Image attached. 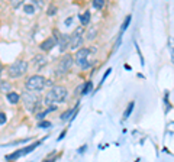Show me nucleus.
Segmentation results:
<instances>
[{
	"label": "nucleus",
	"mask_w": 174,
	"mask_h": 162,
	"mask_svg": "<svg viewBox=\"0 0 174 162\" xmlns=\"http://www.w3.org/2000/svg\"><path fill=\"white\" fill-rule=\"evenodd\" d=\"M68 96V91L65 87L63 86H55L52 87L51 90L48 91L45 94V98H44V103L46 106H54V104H58V103H63L67 98Z\"/></svg>",
	"instance_id": "obj_1"
},
{
	"label": "nucleus",
	"mask_w": 174,
	"mask_h": 162,
	"mask_svg": "<svg viewBox=\"0 0 174 162\" xmlns=\"http://www.w3.org/2000/svg\"><path fill=\"white\" fill-rule=\"evenodd\" d=\"M96 49L95 46L91 48H80L79 51L76 52V64H79L81 68H89L91 65V54H95Z\"/></svg>",
	"instance_id": "obj_2"
},
{
	"label": "nucleus",
	"mask_w": 174,
	"mask_h": 162,
	"mask_svg": "<svg viewBox=\"0 0 174 162\" xmlns=\"http://www.w3.org/2000/svg\"><path fill=\"white\" fill-rule=\"evenodd\" d=\"M23 104L29 113H35L41 107V98L38 94H34L32 91H26V93H23Z\"/></svg>",
	"instance_id": "obj_3"
},
{
	"label": "nucleus",
	"mask_w": 174,
	"mask_h": 162,
	"mask_svg": "<svg viewBox=\"0 0 174 162\" xmlns=\"http://www.w3.org/2000/svg\"><path fill=\"white\" fill-rule=\"evenodd\" d=\"M28 68H29V64H28L26 61L18 60L8 68V74L10 78H19V77H22L23 74H26Z\"/></svg>",
	"instance_id": "obj_4"
},
{
	"label": "nucleus",
	"mask_w": 174,
	"mask_h": 162,
	"mask_svg": "<svg viewBox=\"0 0 174 162\" xmlns=\"http://www.w3.org/2000/svg\"><path fill=\"white\" fill-rule=\"evenodd\" d=\"M46 84V78L42 76H30L29 78L25 81V87L28 91H41Z\"/></svg>",
	"instance_id": "obj_5"
},
{
	"label": "nucleus",
	"mask_w": 174,
	"mask_h": 162,
	"mask_svg": "<svg viewBox=\"0 0 174 162\" xmlns=\"http://www.w3.org/2000/svg\"><path fill=\"white\" fill-rule=\"evenodd\" d=\"M83 32H84V28L80 26L74 30V34L70 36V42H68V48L71 49V51H79V48L83 45Z\"/></svg>",
	"instance_id": "obj_6"
},
{
	"label": "nucleus",
	"mask_w": 174,
	"mask_h": 162,
	"mask_svg": "<svg viewBox=\"0 0 174 162\" xmlns=\"http://www.w3.org/2000/svg\"><path fill=\"white\" fill-rule=\"evenodd\" d=\"M73 62H74V57H73V55H70V54H65L64 57L60 60V62H58L57 76H63V74H65V72L71 68Z\"/></svg>",
	"instance_id": "obj_7"
},
{
	"label": "nucleus",
	"mask_w": 174,
	"mask_h": 162,
	"mask_svg": "<svg viewBox=\"0 0 174 162\" xmlns=\"http://www.w3.org/2000/svg\"><path fill=\"white\" fill-rule=\"evenodd\" d=\"M55 45H57V39L54 38V36H49V38H46L44 42H41L39 48H41V51H45L46 52V51H51Z\"/></svg>",
	"instance_id": "obj_8"
},
{
	"label": "nucleus",
	"mask_w": 174,
	"mask_h": 162,
	"mask_svg": "<svg viewBox=\"0 0 174 162\" xmlns=\"http://www.w3.org/2000/svg\"><path fill=\"white\" fill-rule=\"evenodd\" d=\"M68 42H70V35H60L57 39V44L60 46V51L64 52L65 49L68 48Z\"/></svg>",
	"instance_id": "obj_9"
},
{
	"label": "nucleus",
	"mask_w": 174,
	"mask_h": 162,
	"mask_svg": "<svg viewBox=\"0 0 174 162\" xmlns=\"http://www.w3.org/2000/svg\"><path fill=\"white\" fill-rule=\"evenodd\" d=\"M6 98H8L9 103H12V104H18V102L20 100V96L18 94V93H15V91H10V93L6 94Z\"/></svg>",
	"instance_id": "obj_10"
},
{
	"label": "nucleus",
	"mask_w": 174,
	"mask_h": 162,
	"mask_svg": "<svg viewBox=\"0 0 174 162\" xmlns=\"http://www.w3.org/2000/svg\"><path fill=\"white\" fill-rule=\"evenodd\" d=\"M80 22H81V26L86 28L89 23H90V12L86 10L84 13H81L80 15Z\"/></svg>",
	"instance_id": "obj_11"
},
{
	"label": "nucleus",
	"mask_w": 174,
	"mask_h": 162,
	"mask_svg": "<svg viewBox=\"0 0 174 162\" xmlns=\"http://www.w3.org/2000/svg\"><path fill=\"white\" fill-rule=\"evenodd\" d=\"M32 62H34L36 67H39V65H45L46 64V58L44 57V55H35L34 60H32Z\"/></svg>",
	"instance_id": "obj_12"
},
{
	"label": "nucleus",
	"mask_w": 174,
	"mask_h": 162,
	"mask_svg": "<svg viewBox=\"0 0 174 162\" xmlns=\"http://www.w3.org/2000/svg\"><path fill=\"white\" fill-rule=\"evenodd\" d=\"M91 88H93V83H91V81H87V83H84V86L81 87V94H83V96L89 94V93L91 91Z\"/></svg>",
	"instance_id": "obj_13"
},
{
	"label": "nucleus",
	"mask_w": 174,
	"mask_h": 162,
	"mask_svg": "<svg viewBox=\"0 0 174 162\" xmlns=\"http://www.w3.org/2000/svg\"><path fill=\"white\" fill-rule=\"evenodd\" d=\"M133 107H135V103L133 102H131L128 104V107L125 109V112H123V120H126L129 116H131V113H132V110H133Z\"/></svg>",
	"instance_id": "obj_14"
},
{
	"label": "nucleus",
	"mask_w": 174,
	"mask_h": 162,
	"mask_svg": "<svg viewBox=\"0 0 174 162\" xmlns=\"http://www.w3.org/2000/svg\"><path fill=\"white\" fill-rule=\"evenodd\" d=\"M79 109V107H77ZM77 109H70L67 110V112H64V113L61 114V120H68V119H71V116L74 114V112H76Z\"/></svg>",
	"instance_id": "obj_15"
},
{
	"label": "nucleus",
	"mask_w": 174,
	"mask_h": 162,
	"mask_svg": "<svg viewBox=\"0 0 174 162\" xmlns=\"http://www.w3.org/2000/svg\"><path fill=\"white\" fill-rule=\"evenodd\" d=\"M23 155V149H19V151H16L15 154H10V155H8L6 156V159L8 161H13V159H18V158H20Z\"/></svg>",
	"instance_id": "obj_16"
},
{
	"label": "nucleus",
	"mask_w": 174,
	"mask_h": 162,
	"mask_svg": "<svg viewBox=\"0 0 174 162\" xmlns=\"http://www.w3.org/2000/svg\"><path fill=\"white\" fill-rule=\"evenodd\" d=\"M131 19H132V16H131V15H128L125 18V20H123V25H122V28H121V35H123V32L128 29L129 23H131Z\"/></svg>",
	"instance_id": "obj_17"
},
{
	"label": "nucleus",
	"mask_w": 174,
	"mask_h": 162,
	"mask_svg": "<svg viewBox=\"0 0 174 162\" xmlns=\"http://www.w3.org/2000/svg\"><path fill=\"white\" fill-rule=\"evenodd\" d=\"M10 88H12V86L9 83H4V81L0 83V91H2V93H6V94H8V93H10Z\"/></svg>",
	"instance_id": "obj_18"
},
{
	"label": "nucleus",
	"mask_w": 174,
	"mask_h": 162,
	"mask_svg": "<svg viewBox=\"0 0 174 162\" xmlns=\"http://www.w3.org/2000/svg\"><path fill=\"white\" fill-rule=\"evenodd\" d=\"M23 10H25V13H28V15H34L35 8H34V4H25V6H23Z\"/></svg>",
	"instance_id": "obj_19"
},
{
	"label": "nucleus",
	"mask_w": 174,
	"mask_h": 162,
	"mask_svg": "<svg viewBox=\"0 0 174 162\" xmlns=\"http://www.w3.org/2000/svg\"><path fill=\"white\" fill-rule=\"evenodd\" d=\"M96 34H97V29H96V28H91L90 30H87V39H95Z\"/></svg>",
	"instance_id": "obj_20"
},
{
	"label": "nucleus",
	"mask_w": 174,
	"mask_h": 162,
	"mask_svg": "<svg viewBox=\"0 0 174 162\" xmlns=\"http://www.w3.org/2000/svg\"><path fill=\"white\" fill-rule=\"evenodd\" d=\"M105 6V0H93V8L102 9Z\"/></svg>",
	"instance_id": "obj_21"
},
{
	"label": "nucleus",
	"mask_w": 174,
	"mask_h": 162,
	"mask_svg": "<svg viewBox=\"0 0 174 162\" xmlns=\"http://www.w3.org/2000/svg\"><path fill=\"white\" fill-rule=\"evenodd\" d=\"M46 13H48V16L57 15V6H52V4H51V6L48 8V12H46Z\"/></svg>",
	"instance_id": "obj_22"
},
{
	"label": "nucleus",
	"mask_w": 174,
	"mask_h": 162,
	"mask_svg": "<svg viewBox=\"0 0 174 162\" xmlns=\"http://www.w3.org/2000/svg\"><path fill=\"white\" fill-rule=\"evenodd\" d=\"M39 128H41V129H45V128H51V122H46V120H41V122H39Z\"/></svg>",
	"instance_id": "obj_23"
},
{
	"label": "nucleus",
	"mask_w": 174,
	"mask_h": 162,
	"mask_svg": "<svg viewBox=\"0 0 174 162\" xmlns=\"http://www.w3.org/2000/svg\"><path fill=\"white\" fill-rule=\"evenodd\" d=\"M6 120H8V116H6L4 113H0V124H4Z\"/></svg>",
	"instance_id": "obj_24"
},
{
	"label": "nucleus",
	"mask_w": 174,
	"mask_h": 162,
	"mask_svg": "<svg viewBox=\"0 0 174 162\" xmlns=\"http://www.w3.org/2000/svg\"><path fill=\"white\" fill-rule=\"evenodd\" d=\"M121 42H122V35H119V38H117L116 44H115V48H113V51H116V49L119 48V45H121Z\"/></svg>",
	"instance_id": "obj_25"
},
{
	"label": "nucleus",
	"mask_w": 174,
	"mask_h": 162,
	"mask_svg": "<svg viewBox=\"0 0 174 162\" xmlns=\"http://www.w3.org/2000/svg\"><path fill=\"white\" fill-rule=\"evenodd\" d=\"M84 151H87V145H83L81 148H79V149H77V152H79V154H84Z\"/></svg>",
	"instance_id": "obj_26"
},
{
	"label": "nucleus",
	"mask_w": 174,
	"mask_h": 162,
	"mask_svg": "<svg viewBox=\"0 0 174 162\" xmlns=\"http://www.w3.org/2000/svg\"><path fill=\"white\" fill-rule=\"evenodd\" d=\"M110 71H112V68H107V70H106V72H105V76H103V78H102V83L105 81V80H106V77L110 74Z\"/></svg>",
	"instance_id": "obj_27"
},
{
	"label": "nucleus",
	"mask_w": 174,
	"mask_h": 162,
	"mask_svg": "<svg viewBox=\"0 0 174 162\" xmlns=\"http://www.w3.org/2000/svg\"><path fill=\"white\" fill-rule=\"evenodd\" d=\"M12 6H13V8H19V6H22V2H13V3H12Z\"/></svg>",
	"instance_id": "obj_28"
},
{
	"label": "nucleus",
	"mask_w": 174,
	"mask_h": 162,
	"mask_svg": "<svg viewBox=\"0 0 174 162\" xmlns=\"http://www.w3.org/2000/svg\"><path fill=\"white\" fill-rule=\"evenodd\" d=\"M65 133H67V130H64V132H63L60 136H58V140H63V138H64V136H65Z\"/></svg>",
	"instance_id": "obj_29"
},
{
	"label": "nucleus",
	"mask_w": 174,
	"mask_h": 162,
	"mask_svg": "<svg viewBox=\"0 0 174 162\" xmlns=\"http://www.w3.org/2000/svg\"><path fill=\"white\" fill-rule=\"evenodd\" d=\"M71 18H70V19H67V20H65V23H67V26H70V23H71Z\"/></svg>",
	"instance_id": "obj_30"
}]
</instances>
